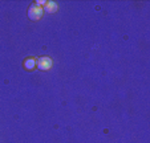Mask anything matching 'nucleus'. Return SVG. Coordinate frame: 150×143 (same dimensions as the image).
I'll return each mask as SVG.
<instances>
[{
  "mask_svg": "<svg viewBox=\"0 0 150 143\" xmlns=\"http://www.w3.org/2000/svg\"><path fill=\"white\" fill-rule=\"evenodd\" d=\"M44 9H45L48 13H54V12L59 9V6H57L54 1H47V4L44 6Z\"/></svg>",
  "mask_w": 150,
  "mask_h": 143,
  "instance_id": "3",
  "label": "nucleus"
},
{
  "mask_svg": "<svg viewBox=\"0 0 150 143\" xmlns=\"http://www.w3.org/2000/svg\"><path fill=\"white\" fill-rule=\"evenodd\" d=\"M36 4H42V6H45V4H47V1H45V0H37V1H36Z\"/></svg>",
  "mask_w": 150,
  "mask_h": 143,
  "instance_id": "5",
  "label": "nucleus"
},
{
  "mask_svg": "<svg viewBox=\"0 0 150 143\" xmlns=\"http://www.w3.org/2000/svg\"><path fill=\"white\" fill-rule=\"evenodd\" d=\"M36 66L40 70H49L52 68V60L48 56H41L37 58L36 61Z\"/></svg>",
  "mask_w": 150,
  "mask_h": 143,
  "instance_id": "2",
  "label": "nucleus"
},
{
  "mask_svg": "<svg viewBox=\"0 0 150 143\" xmlns=\"http://www.w3.org/2000/svg\"><path fill=\"white\" fill-rule=\"evenodd\" d=\"M35 66H36V60H35L33 57H29V58H27L25 61H24V68H25L27 70H32Z\"/></svg>",
  "mask_w": 150,
  "mask_h": 143,
  "instance_id": "4",
  "label": "nucleus"
},
{
  "mask_svg": "<svg viewBox=\"0 0 150 143\" xmlns=\"http://www.w3.org/2000/svg\"><path fill=\"white\" fill-rule=\"evenodd\" d=\"M42 13H44V9H42L41 6H37L36 3L32 4L31 7L28 8V17L33 21H37L42 17Z\"/></svg>",
  "mask_w": 150,
  "mask_h": 143,
  "instance_id": "1",
  "label": "nucleus"
}]
</instances>
